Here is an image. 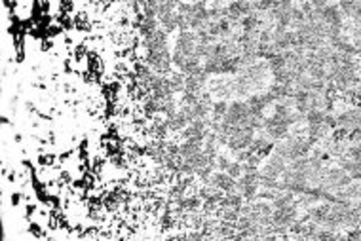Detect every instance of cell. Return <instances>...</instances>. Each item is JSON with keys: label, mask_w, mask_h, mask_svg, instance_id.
Returning a JSON list of instances; mask_svg holds the SVG:
<instances>
[{"label": "cell", "mask_w": 361, "mask_h": 241, "mask_svg": "<svg viewBox=\"0 0 361 241\" xmlns=\"http://www.w3.org/2000/svg\"><path fill=\"white\" fill-rule=\"evenodd\" d=\"M240 192L244 194V196L251 197L253 194H255V188H257V180H255V173L253 171H247L246 175H244V178L240 180Z\"/></svg>", "instance_id": "7a4b0ae2"}, {"label": "cell", "mask_w": 361, "mask_h": 241, "mask_svg": "<svg viewBox=\"0 0 361 241\" xmlns=\"http://www.w3.org/2000/svg\"><path fill=\"white\" fill-rule=\"evenodd\" d=\"M226 14H228L232 19L246 17V16L251 14V4L246 2V0H234V2H230V6L226 8Z\"/></svg>", "instance_id": "6da1fadb"}, {"label": "cell", "mask_w": 361, "mask_h": 241, "mask_svg": "<svg viewBox=\"0 0 361 241\" xmlns=\"http://www.w3.org/2000/svg\"><path fill=\"white\" fill-rule=\"evenodd\" d=\"M213 182L219 186V188H225V190H232L236 184H234V180H232V175H228V173H217V175L213 177Z\"/></svg>", "instance_id": "3957f363"}]
</instances>
